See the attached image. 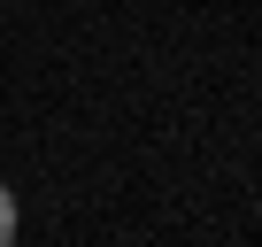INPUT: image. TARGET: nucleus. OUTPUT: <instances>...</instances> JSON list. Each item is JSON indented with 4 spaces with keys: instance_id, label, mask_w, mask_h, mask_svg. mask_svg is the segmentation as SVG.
Instances as JSON below:
<instances>
[{
    "instance_id": "f257e3e1",
    "label": "nucleus",
    "mask_w": 262,
    "mask_h": 247,
    "mask_svg": "<svg viewBox=\"0 0 262 247\" xmlns=\"http://www.w3.org/2000/svg\"><path fill=\"white\" fill-rule=\"evenodd\" d=\"M0 247H16V193L0 186Z\"/></svg>"
}]
</instances>
